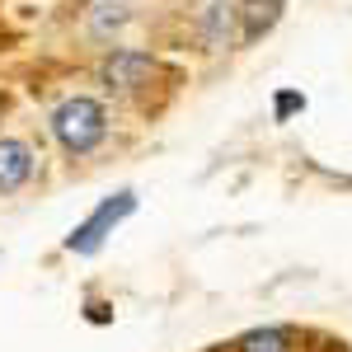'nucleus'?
Returning a JSON list of instances; mask_svg holds the SVG:
<instances>
[{"label":"nucleus","mask_w":352,"mask_h":352,"mask_svg":"<svg viewBox=\"0 0 352 352\" xmlns=\"http://www.w3.org/2000/svg\"><path fill=\"white\" fill-rule=\"evenodd\" d=\"M52 136L66 155H94L109 141V109L89 94H71L52 109Z\"/></svg>","instance_id":"obj_1"},{"label":"nucleus","mask_w":352,"mask_h":352,"mask_svg":"<svg viewBox=\"0 0 352 352\" xmlns=\"http://www.w3.org/2000/svg\"><path fill=\"white\" fill-rule=\"evenodd\" d=\"M132 212H136V192L132 188L109 192V197H104V202H99V207H94V212H89V217H85L80 226L61 240V249H66V254H99L104 240H109V235L132 217Z\"/></svg>","instance_id":"obj_2"},{"label":"nucleus","mask_w":352,"mask_h":352,"mask_svg":"<svg viewBox=\"0 0 352 352\" xmlns=\"http://www.w3.org/2000/svg\"><path fill=\"white\" fill-rule=\"evenodd\" d=\"M99 80L104 89L122 94V99H136V94H151L155 80H160V61L151 52H136V47H118L99 61Z\"/></svg>","instance_id":"obj_3"},{"label":"nucleus","mask_w":352,"mask_h":352,"mask_svg":"<svg viewBox=\"0 0 352 352\" xmlns=\"http://www.w3.org/2000/svg\"><path fill=\"white\" fill-rule=\"evenodd\" d=\"M230 352H305V333L296 324H258L240 333Z\"/></svg>","instance_id":"obj_4"},{"label":"nucleus","mask_w":352,"mask_h":352,"mask_svg":"<svg viewBox=\"0 0 352 352\" xmlns=\"http://www.w3.org/2000/svg\"><path fill=\"white\" fill-rule=\"evenodd\" d=\"M33 169H38L33 146L19 136H0V192H19L33 179Z\"/></svg>","instance_id":"obj_5"},{"label":"nucleus","mask_w":352,"mask_h":352,"mask_svg":"<svg viewBox=\"0 0 352 352\" xmlns=\"http://www.w3.org/2000/svg\"><path fill=\"white\" fill-rule=\"evenodd\" d=\"M240 38V0H212L202 10V43L207 52H221Z\"/></svg>","instance_id":"obj_6"},{"label":"nucleus","mask_w":352,"mask_h":352,"mask_svg":"<svg viewBox=\"0 0 352 352\" xmlns=\"http://www.w3.org/2000/svg\"><path fill=\"white\" fill-rule=\"evenodd\" d=\"M287 0H240V43H258L282 19Z\"/></svg>","instance_id":"obj_7"},{"label":"nucleus","mask_w":352,"mask_h":352,"mask_svg":"<svg viewBox=\"0 0 352 352\" xmlns=\"http://www.w3.org/2000/svg\"><path fill=\"white\" fill-rule=\"evenodd\" d=\"M300 109H305V99H300L296 89H282V94L272 99V113H277V122H287V118H292V113H300Z\"/></svg>","instance_id":"obj_8"},{"label":"nucleus","mask_w":352,"mask_h":352,"mask_svg":"<svg viewBox=\"0 0 352 352\" xmlns=\"http://www.w3.org/2000/svg\"><path fill=\"white\" fill-rule=\"evenodd\" d=\"M89 320L94 324H109V305H89Z\"/></svg>","instance_id":"obj_9"},{"label":"nucleus","mask_w":352,"mask_h":352,"mask_svg":"<svg viewBox=\"0 0 352 352\" xmlns=\"http://www.w3.org/2000/svg\"><path fill=\"white\" fill-rule=\"evenodd\" d=\"M0 113H5V94H0Z\"/></svg>","instance_id":"obj_10"}]
</instances>
